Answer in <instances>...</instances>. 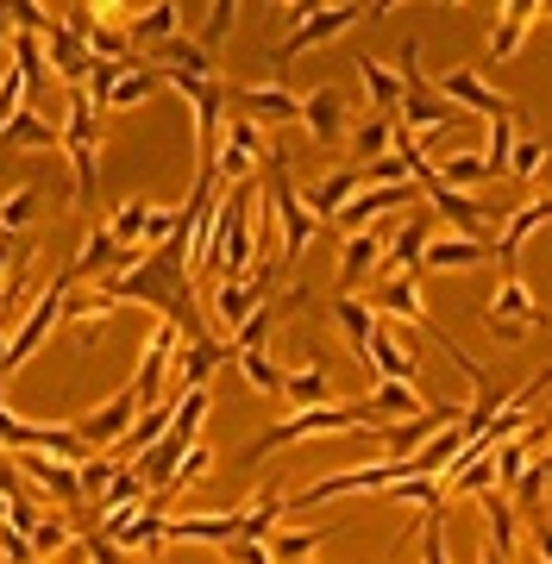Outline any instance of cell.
<instances>
[{
  "mask_svg": "<svg viewBox=\"0 0 552 564\" xmlns=\"http://www.w3.org/2000/svg\"><path fill=\"white\" fill-rule=\"evenodd\" d=\"M346 95H339V88H314V95H302V126H307V139L321 144V151H327V144H339L346 139Z\"/></svg>",
  "mask_w": 552,
  "mask_h": 564,
  "instance_id": "ac0fdd59",
  "label": "cell"
},
{
  "mask_svg": "<svg viewBox=\"0 0 552 564\" xmlns=\"http://www.w3.org/2000/svg\"><path fill=\"white\" fill-rule=\"evenodd\" d=\"M264 207H270V220H277V232H283V270L289 263H302L307 245H314V232H321V220H314V214L302 207V195H295L283 151H270L264 158Z\"/></svg>",
  "mask_w": 552,
  "mask_h": 564,
  "instance_id": "277c9868",
  "label": "cell"
},
{
  "mask_svg": "<svg viewBox=\"0 0 552 564\" xmlns=\"http://www.w3.org/2000/svg\"><path fill=\"white\" fill-rule=\"evenodd\" d=\"M44 69L69 88V95H83L88 88V69H95V51H88V39L76 32L69 20H57L51 32H44Z\"/></svg>",
  "mask_w": 552,
  "mask_h": 564,
  "instance_id": "9c48e42d",
  "label": "cell"
},
{
  "mask_svg": "<svg viewBox=\"0 0 552 564\" xmlns=\"http://www.w3.org/2000/svg\"><path fill=\"white\" fill-rule=\"evenodd\" d=\"M370 364H377L383 383H414V358L402 351V339H396L383 321H377V333H370Z\"/></svg>",
  "mask_w": 552,
  "mask_h": 564,
  "instance_id": "1f68e13d",
  "label": "cell"
},
{
  "mask_svg": "<svg viewBox=\"0 0 552 564\" xmlns=\"http://www.w3.org/2000/svg\"><path fill=\"white\" fill-rule=\"evenodd\" d=\"M0 144H32V151H63V126H51L44 113H13V126L0 132Z\"/></svg>",
  "mask_w": 552,
  "mask_h": 564,
  "instance_id": "ab89813d",
  "label": "cell"
},
{
  "mask_svg": "<svg viewBox=\"0 0 552 564\" xmlns=\"http://www.w3.org/2000/svg\"><path fill=\"white\" fill-rule=\"evenodd\" d=\"M351 63H358V82H365V95L377 101V113H396V107H402V95H409V88H402V76H396L389 63H377V57H351Z\"/></svg>",
  "mask_w": 552,
  "mask_h": 564,
  "instance_id": "836d02e7",
  "label": "cell"
},
{
  "mask_svg": "<svg viewBox=\"0 0 552 564\" xmlns=\"http://www.w3.org/2000/svg\"><path fill=\"white\" fill-rule=\"evenodd\" d=\"M427 214H409V226L383 245V263H377V276H421V251H427Z\"/></svg>",
  "mask_w": 552,
  "mask_h": 564,
  "instance_id": "44dd1931",
  "label": "cell"
},
{
  "mask_svg": "<svg viewBox=\"0 0 552 564\" xmlns=\"http://www.w3.org/2000/svg\"><path fill=\"white\" fill-rule=\"evenodd\" d=\"M32 214H39V188L25 182V188H13V195L0 202V232H7V239H13V232H25V226H32Z\"/></svg>",
  "mask_w": 552,
  "mask_h": 564,
  "instance_id": "bcb514c9",
  "label": "cell"
},
{
  "mask_svg": "<svg viewBox=\"0 0 552 564\" xmlns=\"http://www.w3.org/2000/svg\"><path fill=\"white\" fill-rule=\"evenodd\" d=\"M377 408H370V395L365 402H351V408H302V414H289L283 426H270V433H258V440L239 452L232 464H258V458H270L277 445H302V440H314V433H377Z\"/></svg>",
  "mask_w": 552,
  "mask_h": 564,
  "instance_id": "7a4b0ae2",
  "label": "cell"
},
{
  "mask_svg": "<svg viewBox=\"0 0 552 564\" xmlns=\"http://www.w3.org/2000/svg\"><path fill=\"white\" fill-rule=\"evenodd\" d=\"M63 151H69V163H76V195L95 207V195H101V113L88 107V95H76V101H69V120H63Z\"/></svg>",
  "mask_w": 552,
  "mask_h": 564,
  "instance_id": "52a82bcc",
  "label": "cell"
},
{
  "mask_svg": "<svg viewBox=\"0 0 552 564\" xmlns=\"http://www.w3.org/2000/svg\"><path fill=\"white\" fill-rule=\"evenodd\" d=\"M540 226H552V195H528V207H509V220L496 232V263H502V276H521V251H528V239Z\"/></svg>",
  "mask_w": 552,
  "mask_h": 564,
  "instance_id": "8fae6325",
  "label": "cell"
},
{
  "mask_svg": "<svg viewBox=\"0 0 552 564\" xmlns=\"http://www.w3.org/2000/svg\"><path fill=\"white\" fill-rule=\"evenodd\" d=\"M383 13H396V7H358V0H351V7H314V13H307L302 25H289V39L270 51L277 82H283V69L302 57V51H314V44H327V39H339V32H351L358 20H383Z\"/></svg>",
  "mask_w": 552,
  "mask_h": 564,
  "instance_id": "8992f818",
  "label": "cell"
},
{
  "mask_svg": "<svg viewBox=\"0 0 552 564\" xmlns=\"http://www.w3.org/2000/svg\"><path fill=\"white\" fill-rule=\"evenodd\" d=\"M383 502H402V508H440L446 502V489H440V477H402V484L383 489Z\"/></svg>",
  "mask_w": 552,
  "mask_h": 564,
  "instance_id": "7bdbcfd3",
  "label": "cell"
},
{
  "mask_svg": "<svg viewBox=\"0 0 552 564\" xmlns=\"http://www.w3.org/2000/svg\"><path fill=\"white\" fill-rule=\"evenodd\" d=\"M515 139H521V132H515V120H490V144H484V163H490V176H496V182L509 176V151H515Z\"/></svg>",
  "mask_w": 552,
  "mask_h": 564,
  "instance_id": "7dc6e473",
  "label": "cell"
},
{
  "mask_svg": "<svg viewBox=\"0 0 552 564\" xmlns=\"http://www.w3.org/2000/svg\"><path fill=\"white\" fill-rule=\"evenodd\" d=\"M533 521V552H540V564H552V502H546V514H528Z\"/></svg>",
  "mask_w": 552,
  "mask_h": 564,
  "instance_id": "11a10c76",
  "label": "cell"
},
{
  "mask_svg": "<svg viewBox=\"0 0 552 564\" xmlns=\"http://www.w3.org/2000/svg\"><path fill=\"white\" fill-rule=\"evenodd\" d=\"M164 496H151L144 508H132V514H113V521H101V533L120 552H151V545H164Z\"/></svg>",
  "mask_w": 552,
  "mask_h": 564,
  "instance_id": "9a60e30c",
  "label": "cell"
},
{
  "mask_svg": "<svg viewBox=\"0 0 552 564\" xmlns=\"http://www.w3.org/2000/svg\"><path fill=\"white\" fill-rule=\"evenodd\" d=\"M158 88H164V76H158V69H126V76L113 82V101H107V113H126V107L151 101Z\"/></svg>",
  "mask_w": 552,
  "mask_h": 564,
  "instance_id": "b9f144b4",
  "label": "cell"
},
{
  "mask_svg": "<svg viewBox=\"0 0 552 564\" xmlns=\"http://www.w3.org/2000/svg\"><path fill=\"white\" fill-rule=\"evenodd\" d=\"M176 326H164L158 321V333L144 339V358H139V377H132V395H139L144 408H158L164 402V389H170V358H176Z\"/></svg>",
  "mask_w": 552,
  "mask_h": 564,
  "instance_id": "5bb4252c",
  "label": "cell"
},
{
  "mask_svg": "<svg viewBox=\"0 0 552 564\" xmlns=\"http://www.w3.org/2000/svg\"><path fill=\"white\" fill-rule=\"evenodd\" d=\"M458 120H465V113L452 101H440V95H427L421 82L402 95V126H409V132H440V126H458Z\"/></svg>",
  "mask_w": 552,
  "mask_h": 564,
  "instance_id": "4316f807",
  "label": "cell"
},
{
  "mask_svg": "<svg viewBox=\"0 0 552 564\" xmlns=\"http://www.w3.org/2000/svg\"><path fill=\"white\" fill-rule=\"evenodd\" d=\"M484 321H490V333L502 345H521V339H528V326L546 321V307H540V295H533L521 276H502V289H496V302H490Z\"/></svg>",
  "mask_w": 552,
  "mask_h": 564,
  "instance_id": "ba28073f",
  "label": "cell"
},
{
  "mask_svg": "<svg viewBox=\"0 0 552 564\" xmlns=\"http://www.w3.org/2000/svg\"><path fill=\"white\" fill-rule=\"evenodd\" d=\"M7 508H13V496H0V521H7Z\"/></svg>",
  "mask_w": 552,
  "mask_h": 564,
  "instance_id": "91938a15",
  "label": "cell"
},
{
  "mask_svg": "<svg viewBox=\"0 0 552 564\" xmlns=\"http://www.w3.org/2000/svg\"><path fill=\"white\" fill-rule=\"evenodd\" d=\"M246 540V508H214V514H170L164 545H232Z\"/></svg>",
  "mask_w": 552,
  "mask_h": 564,
  "instance_id": "30bf717a",
  "label": "cell"
},
{
  "mask_svg": "<svg viewBox=\"0 0 552 564\" xmlns=\"http://www.w3.org/2000/svg\"><path fill=\"white\" fill-rule=\"evenodd\" d=\"M151 214H158L151 202H126V207H113V220H107V232L120 239V251L144 258V232H151Z\"/></svg>",
  "mask_w": 552,
  "mask_h": 564,
  "instance_id": "f35d334b",
  "label": "cell"
},
{
  "mask_svg": "<svg viewBox=\"0 0 552 564\" xmlns=\"http://www.w3.org/2000/svg\"><path fill=\"white\" fill-rule=\"evenodd\" d=\"M25 484H39L51 502L63 508H88L83 502V477H76V464H63V458H44V452H25Z\"/></svg>",
  "mask_w": 552,
  "mask_h": 564,
  "instance_id": "d6986e66",
  "label": "cell"
},
{
  "mask_svg": "<svg viewBox=\"0 0 552 564\" xmlns=\"http://www.w3.org/2000/svg\"><path fill=\"white\" fill-rule=\"evenodd\" d=\"M113 263H139L132 258V251H120V239H113V232H107V220L95 226V232H88V245L83 251H76V263H69V276L83 282V276H113Z\"/></svg>",
  "mask_w": 552,
  "mask_h": 564,
  "instance_id": "603a6c76",
  "label": "cell"
},
{
  "mask_svg": "<svg viewBox=\"0 0 552 564\" xmlns=\"http://www.w3.org/2000/svg\"><path fill=\"white\" fill-rule=\"evenodd\" d=\"M440 101L465 107V113H484V120H515V101L509 95H496L484 76H470V69H452L446 82H440Z\"/></svg>",
  "mask_w": 552,
  "mask_h": 564,
  "instance_id": "2e32d148",
  "label": "cell"
},
{
  "mask_svg": "<svg viewBox=\"0 0 552 564\" xmlns=\"http://www.w3.org/2000/svg\"><path fill=\"white\" fill-rule=\"evenodd\" d=\"M333 321H339V333L351 339V351L370 364V333H377V307L358 302V295H333Z\"/></svg>",
  "mask_w": 552,
  "mask_h": 564,
  "instance_id": "f546056e",
  "label": "cell"
},
{
  "mask_svg": "<svg viewBox=\"0 0 552 564\" xmlns=\"http://www.w3.org/2000/svg\"><path fill=\"white\" fill-rule=\"evenodd\" d=\"M540 477H546V484H552V445H546V452H540Z\"/></svg>",
  "mask_w": 552,
  "mask_h": 564,
  "instance_id": "6f0895ef",
  "label": "cell"
},
{
  "mask_svg": "<svg viewBox=\"0 0 552 564\" xmlns=\"http://www.w3.org/2000/svg\"><path fill=\"white\" fill-rule=\"evenodd\" d=\"M496 239H427L421 270H465V263H490Z\"/></svg>",
  "mask_w": 552,
  "mask_h": 564,
  "instance_id": "484cf974",
  "label": "cell"
},
{
  "mask_svg": "<svg viewBox=\"0 0 552 564\" xmlns=\"http://www.w3.org/2000/svg\"><path fill=\"white\" fill-rule=\"evenodd\" d=\"M302 564H307V558H302Z\"/></svg>",
  "mask_w": 552,
  "mask_h": 564,
  "instance_id": "6125c7cd",
  "label": "cell"
},
{
  "mask_svg": "<svg viewBox=\"0 0 552 564\" xmlns=\"http://www.w3.org/2000/svg\"><path fill=\"white\" fill-rule=\"evenodd\" d=\"M389 144H396V113H377L351 132V170H365V163L389 158Z\"/></svg>",
  "mask_w": 552,
  "mask_h": 564,
  "instance_id": "74e56055",
  "label": "cell"
},
{
  "mask_svg": "<svg viewBox=\"0 0 552 564\" xmlns=\"http://www.w3.org/2000/svg\"><path fill=\"white\" fill-rule=\"evenodd\" d=\"M433 176L446 182V188H458V195H470V188H484V182H496V176H490V163L477 158V151H458V158L433 163Z\"/></svg>",
  "mask_w": 552,
  "mask_h": 564,
  "instance_id": "60d3db41",
  "label": "cell"
},
{
  "mask_svg": "<svg viewBox=\"0 0 552 564\" xmlns=\"http://www.w3.org/2000/svg\"><path fill=\"white\" fill-rule=\"evenodd\" d=\"M421 564H452V552H446V502L427 508V545H421Z\"/></svg>",
  "mask_w": 552,
  "mask_h": 564,
  "instance_id": "f907efd6",
  "label": "cell"
},
{
  "mask_svg": "<svg viewBox=\"0 0 552 564\" xmlns=\"http://www.w3.org/2000/svg\"><path fill=\"white\" fill-rule=\"evenodd\" d=\"M283 395L295 402V414H302V408H327V395H333L327 364H321V358H307L302 370H289V377H283Z\"/></svg>",
  "mask_w": 552,
  "mask_h": 564,
  "instance_id": "4dcf8cb0",
  "label": "cell"
},
{
  "mask_svg": "<svg viewBox=\"0 0 552 564\" xmlns=\"http://www.w3.org/2000/svg\"><path fill=\"white\" fill-rule=\"evenodd\" d=\"M383 226H370V232H351L346 239V258H339V295H351V289H358V282L370 276V270H377V263H383Z\"/></svg>",
  "mask_w": 552,
  "mask_h": 564,
  "instance_id": "cb8c5ba5",
  "label": "cell"
},
{
  "mask_svg": "<svg viewBox=\"0 0 552 564\" xmlns=\"http://www.w3.org/2000/svg\"><path fill=\"white\" fill-rule=\"evenodd\" d=\"M484 533H490V545L502 552V558H515V533H521V508L502 496V489H490L484 496Z\"/></svg>",
  "mask_w": 552,
  "mask_h": 564,
  "instance_id": "d6a6232c",
  "label": "cell"
},
{
  "mask_svg": "<svg viewBox=\"0 0 552 564\" xmlns=\"http://www.w3.org/2000/svg\"><path fill=\"white\" fill-rule=\"evenodd\" d=\"M370 408H377V421H383V426H396V421H414L427 402H421V389H414V383H383V377H377Z\"/></svg>",
  "mask_w": 552,
  "mask_h": 564,
  "instance_id": "e575fe53",
  "label": "cell"
},
{
  "mask_svg": "<svg viewBox=\"0 0 552 564\" xmlns=\"http://www.w3.org/2000/svg\"><path fill=\"white\" fill-rule=\"evenodd\" d=\"M358 188H365V170H351V163H346V170H333V176L314 182V188L302 195V207L314 214V220H333V214H339V207L358 195Z\"/></svg>",
  "mask_w": 552,
  "mask_h": 564,
  "instance_id": "d4e9b609",
  "label": "cell"
},
{
  "mask_svg": "<svg viewBox=\"0 0 552 564\" xmlns=\"http://www.w3.org/2000/svg\"><path fill=\"white\" fill-rule=\"evenodd\" d=\"M139 395H132V383L120 389V395H107L101 408H88V414H76V433H83L88 445H95V452H101V445H120L126 433H132V421H139Z\"/></svg>",
  "mask_w": 552,
  "mask_h": 564,
  "instance_id": "7c38bea8",
  "label": "cell"
},
{
  "mask_svg": "<svg viewBox=\"0 0 552 564\" xmlns=\"http://www.w3.org/2000/svg\"><path fill=\"white\" fill-rule=\"evenodd\" d=\"M207 470H214V452H207V445L195 440V452H188V458L176 464V484H170V496H176V489H188V484H202ZM170 496H164V502H170Z\"/></svg>",
  "mask_w": 552,
  "mask_h": 564,
  "instance_id": "816d5d0a",
  "label": "cell"
},
{
  "mask_svg": "<svg viewBox=\"0 0 552 564\" xmlns=\"http://www.w3.org/2000/svg\"><path fill=\"white\" fill-rule=\"evenodd\" d=\"M69 545H76V527H63V521H39V533H32V558H63V552H69Z\"/></svg>",
  "mask_w": 552,
  "mask_h": 564,
  "instance_id": "681fc988",
  "label": "cell"
},
{
  "mask_svg": "<svg viewBox=\"0 0 552 564\" xmlns=\"http://www.w3.org/2000/svg\"><path fill=\"white\" fill-rule=\"evenodd\" d=\"M32 564H44V558H32Z\"/></svg>",
  "mask_w": 552,
  "mask_h": 564,
  "instance_id": "94428289",
  "label": "cell"
},
{
  "mask_svg": "<svg viewBox=\"0 0 552 564\" xmlns=\"http://www.w3.org/2000/svg\"><path fill=\"white\" fill-rule=\"evenodd\" d=\"M113 470H120V458H101V452H95V458L88 464H76V477H83V502L95 508L107 496V484H113Z\"/></svg>",
  "mask_w": 552,
  "mask_h": 564,
  "instance_id": "c3c4849f",
  "label": "cell"
},
{
  "mask_svg": "<svg viewBox=\"0 0 552 564\" xmlns=\"http://www.w3.org/2000/svg\"><path fill=\"white\" fill-rule=\"evenodd\" d=\"M226 101L246 107V120H302V101L289 95L283 82H258V88H226Z\"/></svg>",
  "mask_w": 552,
  "mask_h": 564,
  "instance_id": "ffe728a7",
  "label": "cell"
},
{
  "mask_svg": "<svg viewBox=\"0 0 552 564\" xmlns=\"http://www.w3.org/2000/svg\"><path fill=\"white\" fill-rule=\"evenodd\" d=\"M176 32H183V7H176V0H158V7H144L139 20L126 25L132 44H164V39H176Z\"/></svg>",
  "mask_w": 552,
  "mask_h": 564,
  "instance_id": "d590c367",
  "label": "cell"
},
{
  "mask_svg": "<svg viewBox=\"0 0 552 564\" xmlns=\"http://www.w3.org/2000/svg\"><path fill=\"white\" fill-rule=\"evenodd\" d=\"M220 552H226V564H270V545H258V540H232Z\"/></svg>",
  "mask_w": 552,
  "mask_h": 564,
  "instance_id": "db71d44e",
  "label": "cell"
},
{
  "mask_svg": "<svg viewBox=\"0 0 552 564\" xmlns=\"http://www.w3.org/2000/svg\"><path fill=\"white\" fill-rule=\"evenodd\" d=\"M170 421H176V402H158V408H139V421H132V433L120 440V464H139L151 445L170 433Z\"/></svg>",
  "mask_w": 552,
  "mask_h": 564,
  "instance_id": "83f0119b",
  "label": "cell"
},
{
  "mask_svg": "<svg viewBox=\"0 0 552 564\" xmlns=\"http://www.w3.org/2000/svg\"><path fill=\"white\" fill-rule=\"evenodd\" d=\"M546 7L540 0H509L502 13H496V32H490V63H509L521 44H528V32H533V20H540Z\"/></svg>",
  "mask_w": 552,
  "mask_h": 564,
  "instance_id": "7402d4cb",
  "label": "cell"
},
{
  "mask_svg": "<svg viewBox=\"0 0 552 564\" xmlns=\"http://www.w3.org/2000/svg\"><path fill=\"white\" fill-rule=\"evenodd\" d=\"M239 370H246V383L258 389V395H283V370L270 364V351H239Z\"/></svg>",
  "mask_w": 552,
  "mask_h": 564,
  "instance_id": "f6af8a7d",
  "label": "cell"
},
{
  "mask_svg": "<svg viewBox=\"0 0 552 564\" xmlns=\"http://www.w3.org/2000/svg\"><path fill=\"white\" fill-rule=\"evenodd\" d=\"M0 496H32V489H25V470L13 458H0Z\"/></svg>",
  "mask_w": 552,
  "mask_h": 564,
  "instance_id": "9f6ffc18",
  "label": "cell"
},
{
  "mask_svg": "<svg viewBox=\"0 0 552 564\" xmlns=\"http://www.w3.org/2000/svg\"><path fill=\"white\" fill-rule=\"evenodd\" d=\"M69 289H76V276H69V263H63L57 276L39 289V302H32V314H25L20 326H13V339H7V358H0V383L13 377V364H25L32 351H39L51 333H57V321H63V302H69Z\"/></svg>",
  "mask_w": 552,
  "mask_h": 564,
  "instance_id": "5b68a950",
  "label": "cell"
},
{
  "mask_svg": "<svg viewBox=\"0 0 552 564\" xmlns=\"http://www.w3.org/2000/svg\"><path fill=\"white\" fill-rule=\"evenodd\" d=\"M207 13H214V20L202 25V51L214 57V44H220L226 32H232V13H239V7H232V0H220V7H207Z\"/></svg>",
  "mask_w": 552,
  "mask_h": 564,
  "instance_id": "f5cc1de1",
  "label": "cell"
},
{
  "mask_svg": "<svg viewBox=\"0 0 552 564\" xmlns=\"http://www.w3.org/2000/svg\"><path fill=\"white\" fill-rule=\"evenodd\" d=\"M264 302H270V270H251V276L220 282V289H214V321H220V333L232 339V333H239V326H246Z\"/></svg>",
  "mask_w": 552,
  "mask_h": 564,
  "instance_id": "4fadbf2b",
  "label": "cell"
},
{
  "mask_svg": "<svg viewBox=\"0 0 552 564\" xmlns=\"http://www.w3.org/2000/svg\"><path fill=\"white\" fill-rule=\"evenodd\" d=\"M546 158H552V139H515V151H509V176H515V182H533L540 170H546Z\"/></svg>",
  "mask_w": 552,
  "mask_h": 564,
  "instance_id": "ee69618b",
  "label": "cell"
},
{
  "mask_svg": "<svg viewBox=\"0 0 552 564\" xmlns=\"http://www.w3.org/2000/svg\"><path fill=\"white\" fill-rule=\"evenodd\" d=\"M220 364H232L220 339H195V345H183V358H176V370H170L164 402H183L188 389H207V377H214Z\"/></svg>",
  "mask_w": 552,
  "mask_h": 564,
  "instance_id": "e0dca14e",
  "label": "cell"
},
{
  "mask_svg": "<svg viewBox=\"0 0 552 564\" xmlns=\"http://www.w3.org/2000/svg\"><path fill=\"white\" fill-rule=\"evenodd\" d=\"M207 408H214V402H207V389H188L183 402H176V421H170V433L151 445L139 464H132V470L144 477V489H151V496H170V484H176V464H183L188 452H195V440H202Z\"/></svg>",
  "mask_w": 552,
  "mask_h": 564,
  "instance_id": "3957f363",
  "label": "cell"
},
{
  "mask_svg": "<svg viewBox=\"0 0 552 564\" xmlns=\"http://www.w3.org/2000/svg\"><path fill=\"white\" fill-rule=\"evenodd\" d=\"M327 540H339V527H302V533H270V564H302Z\"/></svg>",
  "mask_w": 552,
  "mask_h": 564,
  "instance_id": "8d00e7d4",
  "label": "cell"
},
{
  "mask_svg": "<svg viewBox=\"0 0 552 564\" xmlns=\"http://www.w3.org/2000/svg\"><path fill=\"white\" fill-rule=\"evenodd\" d=\"M144 502H151L144 477L132 470V464H120V470H113V484H107V496L88 508V514H95V521H113V514H132V508H144Z\"/></svg>",
  "mask_w": 552,
  "mask_h": 564,
  "instance_id": "f1b7e54d",
  "label": "cell"
},
{
  "mask_svg": "<svg viewBox=\"0 0 552 564\" xmlns=\"http://www.w3.org/2000/svg\"><path fill=\"white\" fill-rule=\"evenodd\" d=\"M264 207V188L239 182L232 195H220L214 207V251H207V270H220V282L251 276V258H258V239H251V214Z\"/></svg>",
  "mask_w": 552,
  "mask_h": 564,
  "instance_id": "6da1fadb",
  "label": "cell"
},
{
  "mask_svg": "<svg viewBox=\"0 0 552 564\" xmlns=\"http://www.w3.org/2000/svg\"><path fill=\"white\" fill-rule=\"evenodd\" d=\"M484 564H509V558H502V552H496V545H484Z\"/></svg>",
  "mask_w": 552,
  "mask_h": 564,
  "instance_id": "680465c9",
  "label": "cell"
}]
</instances>
